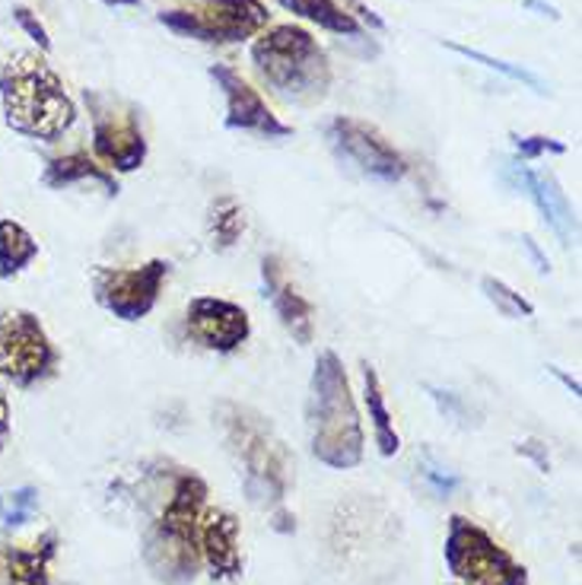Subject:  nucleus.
Segmentation results:
<instances>
[{
	"label": "nucleus",
	"mask_w": 582,
	"mask_h": 585,
	"mask_svg": "<svg viewBox=\"0 0 582 585\" xmlns=\"http://www.w3.org/2000/svg\"><path fill=\"white\" fill-rule=\"evenodd\" d=\"M480 290L497 306V312H503L507 319H532V315H535V306H532L522 292H515L512 287H507L503 280H497V277H484V280H480Z\"/></svg>",
	"instance_id": "24"
},
{
	"label": "nucleus",
	"mask_w": 582,
	"mask_h": 585,
	"mask_svg": "<svg viewBox=\"0 0 582 585\" xmlns=\"http://www.w3.org/2000/svg\"><path fill=\"white\" fill-rule=\"evenodd\" d=\"M3 121L23 138L55 144L76 121V106L61 76L36 51H13L0 61Z\"/></svg>",
	"instance_id": "1"
},
{
	"label": "nucleus",
	"mask_w": 582,
	"mask_h": 585,
	"mask_svg": "<svg viewBox=\"0 0 582 585\" xmlns=\"http://www.w3.org/2000/svg\"><path fill=\"white\" fill-rule=\"evenodd\" d=\"M99 184L109 198L118 194V179L115 172H109L99 159H93L90 153H68V156H58V159H48L45 163V172H41V184L45 188H73V184Z\"/></svg>",
	"instance_id": "18"
},
{
	"label": "nucleus",
	"mask_w": 582,
	"mask_h": 585,
	"mask_svg": "<svg viewBox=\"0 0 582 585\" xmlns=\"http://www.w3.org/2000/svg\"><path fill=\"white\" fill-rule=\"evenodd\" d=\"M166 277H169V261H163V258H150L138 267L96 264L90 271V284H93L96 302L106 312H111L115 319H121V322L146 319L159 302Z\"/></svg>",
	"instance_id": "10"
},
{
	"label": "nucleus",
	"mask_w": 582,
	"mask_h": 585,
	"mask_svg": "<svg viewBox=\"0 0 582 585\" xmlns=\"http://www.w3.org/2000/svg\"><path fill=\"white\" fill-rule=\"evenodd\" d=\"M156 20L179 36L233 45L258 36L268 26L271 13L261 0H198L191 7L159 10Z\"/></svg>",
	"instance_id": "8"
},
{
	"label": "nucleus",
	"mask_w": 582,
	"mask_h": 585,
	"mask_svg": "<svg viewBox=\"0 0 582 585\" xmlns=\"http://www.w3.org/2000/svg\"><path fill=\"white\" fill-rule=\"evenodd\" d=\"M38 258V242L33 232L10 217H0V277L13 280L20 277Z\"/></svg>",
	"instance_id": "21"
},
{
	"label": "nucleus",
	"mask_w": 582,
	"mask_h": 585,
	"mask_svg": "<svg viewBox=\"0 0 582 585\" xmlns=\"http://www.w3.org/2000/svg\"><path fill=\"white\" fill-rule=\"evenodd\" d=\"M58 532H45L29 548H0V585H48Z\"/></svg>",
	"instance_id": "17"
},
{
	"label": "nucleus",
	"mask_w": 582,
	"mask_h": 585,
	"mask_svg": "<svg viewBox=\"0 0 582 585\" xmlns=\"http://www.w3.org/2000/svg\"><path fill=\"white\" fill-rule=\"evenodd\" d=\"M519 452H522V455H528V458H535V462H538V468H542L545 475L550 471V462H547L542 442H535V439H532V442H522V445H519Z\"/></svg>",
	"instance_id": "30"
},
{
	"label": "nucleus",
	"mask_w": 582,
	"mask_h": 585,
	"mask_svg": "<svg viewBox=\"0 0 582 585\" xmlns=\"http://www.w3.org/2000/svg\"><path fill=\"white\" fill-rule=\"evenodd\" d=\"M211 80L226 96V128L229 131H249V134H261V138H290V124H284L274 111L268 109V103L258 96L256 86L249 80H242L233 68L214 64Z\"/></svg>",
	"instance_id": "13"
},
{
	"label": "nucleus",
	"mask_w": 582,
	"mask_h": 585,
	"mask_svg": "<svg viewBox=\"0 0 582 585\" xmlns=\"http://www.w3.org/2000/svg\"><path fill=\"white\" fill-rule=\"evenodd\" d=\"M547 369H550V372H554V375H557V379H560V382H563L573 395H580V382H577V379H570V375H567L563 369H557V366H547Z\"/></svg>",
	"instance_id": "33"
},
{
	"label": "nucleus",
	"mask_w": 582,
	"mask_h": 585,
	"mask_svg": "<svg viewBox=\"0 0 582 585\" xmlns=\"http://www.w3.org/2000/svg\"><path fill=\"white\" fill-rule=\"evenodd\" d=\"M274 3H281L284 10H290L296 16H302V20L322 26L325 33H334V36H364V26L357 23V16L347 13L337 0H274Z\"/></svg>",
	"instance_id": "20"
},
{
	"label": "nucleus",
	"mask_w": 582,
	"mask_h": 585,
	"mask_svg": "<svg viewBox=\"0 0 582 585\" xmlns=\"http://www.w3.org/2000/svg\"><path fill=\"white\" fill-rule=\"evenodd\" d=\"M364 402L366 410H369V420H372V437H376V445H379V455L395 458L401 449V437L395 430V417H392V410L385 404L382 379L369 363H364Z\"/></svg>",
	"instance_id": "19"
},
{
	"label": "nucleus",
	"mask_w": 582,
	"mask_h": 585,
	"mask_svg": "<svg viewBox=\"0 0 582 585\" xmlns=\"http://www.w3.org/2000/svg\"><path fill=\"white\" fill-rule=\"evenodd\" d=\"M442 557L462 585H528V570L465 515L449 518Z\"/></svg>",
	"instance_id": "6"
},
{
	"label": "nucleus",
	"mask_w": 582,
	"mask_h": 585,
	"mask_svg": "<svg viewBox=\"0 0 582 585\" xmlns=\"http://www.w3.org/2000/svg\"><path fill=\"white\" fill-rule=\"evenodd\" d=\"M261 280H264V292H268V299H271V306H274L281 325L290 331L293 341H296L299 347L312 344V337H316V309H312V302L287 280L281 258L264 255V261H261Z\"/></svg>",
	"instance_id": "14"
},
{
	"label": "nucleus",
	"mask_w": 582,
	"mask_h": 585,
	"mask_svg": "<svg viewBox=\"0 0 582 585\" xmlns=\"http://www.w3.org/2000/svg\"><path fill=\"white\" fill-rule=\"evenodd\" d=\"M512 144H515V153H519V159L522 163H532V159H538V156H545V153H567V144H560V141H554V138H545V134H532V138H512Z\"/></svg>",
	"instance_id": "26"
},
{
	"label": "nucleus",
	"mask_w": 582,
	"mask_h": 585,
	"mask_svg": "<svg viewBox=\"0 0 582 585\" xmlns=\"http://www.w3.org/2000/svg\"><path fill=\"white\" fill-rule=\"evenodd\" d=\"M109 7H141V0H106Z\"/></svg>",
	"instance_id": "35"
},
{
	"label": "nucleus",
	"mask_w": 582,
	"mask_h": 585,
	"mask_svg": "<svg viewBox=\"0 0 582 585\" xmlns=\"http://www.w3.org/2000/svg\"><path fill=\"white\" fill-rule=\"evenodd\" d=\"M90 115H93V153L109 172H138L146 163V138L138 121L134 106L86 89L83 93Z\"/></svg>",
	"instance_id": "9"
},
{
	"label": "nucleus",
	"mask_w": 582,
	"mask_h": 585,
	"mask_svg": "<svg viewBox=\"0 0 582 585\" xmlns=\"http://www.w3.org/2000/svg\"><path fill=\"white\" fill-rule=\"evenodd\" d=\"M201 557L211 566L214 583H236L242 576V550H239V522L226 510H207L198 525Z\"/></svg>",
	"instance_id": "15"
},
{
	"label": "nucleus",
	"mask_w": 582,
	"mask_h": 585,
	"mask_svg": "<svg viewBox=\"0 0 582 585\" xmlns=\"http://www.w3.org/2000/svg\"><path fill=\"white\" fill-rule=\"evenodd\" d=\"M325 138L331 150L337 153L341 163L354 166L366 179L395 184L407 176V163L395 146L389 144L372 124L357 118H331L325 128Z\"/></svg>",
	"instance_id": "11"
},
{
	"label": "nucleus",
	"mask_w": 582,
	"mask_h": 585,
	"mask_svg": "<svg viewBox=\"0 0 582 585\" xmlns=\"http://www.w3.org/2000/svg\"><path fill=\"white\" fill-rule=\"evenodd\" d=\"M252 64L261 80L293 106H316L331 89L325 48L302 26H274L252 45Z\"/></svg>",
	"instance_id": "5"
},
{
	"label": "nucleus",
	"mask_w": 582,
	"mask_h": 585,
	"mask_svg": "<svg viewBox=\"0 0 582 585\" xmlns=\"http://www.w3.org/2000/svg\"><path fill=\"white\" fill-rule=\"evenodd\" d=\"M309 442L312 455L334 468L347 471L364 462V423L351 392V379L334 350H322L309 379Z\"/></svg>",
	"instance_id": "2"
},
{
	"label": "nucleus",
	"mask_w": 582,
	"mask_h": 585,
	"mask_svg": "<svg viewBox=\"0 0 582 585\" xmlns=\"http://www.w3.org/2000/svg\"><path fill=\"white\" fill-rule=\"evenodd\" d=\"M61 354L29 309H0V382L36 389L58 372Z\"/></svg>",
	"instance_id": "7"
},
{
	"label": "nucleus",
	"mask_w": 582,
	"mask_h": 585,
	"mask_svg": "<svg viewBox=\"0 0 582 585\" xmlns=\"http://www.w3.org/2000/svg\"><path fill=\"white\" fill-rule=\"evenodd\" d=\"M207 232H211V246L217 252L233 249L242 232H246V214L242 207L233 201V198H219L217 204L211 207V217H207Z\"/></svg>",
	"instance_id": "22"
},
{
	"label": "nucleus",
	"mask_w": 582,
	"mask_h": 585,
	"mask_svg": "<svg viewBox=\"0 0 582 585\" xmlns=\"http://www.w3.org/2000/svg\"><path fill=\"white\" fill-rule=\"evenodd\" d=\"M420 471H424V480L430 483V490L437 493L439 500H442V497H449V493H452V490H455V487L462 483V480H459L455 475L442 471V468H439V465L433 462V458H430V455L424 458V468H420Z\"/></svg>",
	"instance_id": "28"
},
{
	"label": "nucleus",
	"mask_w": 582,
	"mask_h": 585,
	"mask_svg": "<svg viewBox=\"0 0 582 585\" xmlns=\"http://www.w3.org/2000/svg\"><path fill=\"white\" fill-rule=\"evenodd\" d=\"M507 179L538 207V214H542V219L557 232V239H560L563 246H570L573 236H577V217H573V207H570L567 194L560 191L557 179L547 176V172L532 169V166H510V169H507Z\"/></svg>",
	"instance_id": "16"
},
{
	"label": "nucleus",
	"mask_w": 582,
	"mask_h": 585,
	"mask_svg": "<svg viewBox=\"0 0 582 585\" xmlns=\"http://www.w3.org/2000/svg\"><path fill=\"white\" fill-rule=\"evenodd\" d=\"M13 20L20 23V29L26 33V36L36 41L41 51H51V38H48V29L41 26V20H38L36 13L29 10V7H13Z\"/></svg>",
	"instance_id": "27"
},
{
	"label": "nucleus",
	"mask_w": 582,
	"mask_h": 585,
	"mask_svg": "<svg viewBox=\"0 0 582 585\" xmlns=\"http://www.w3.org/2000/svg\"><path fill=\"white\" fill-rule=\"evenodd\" d=\"M185 331L194 344L214 354H236L249 334L252 319L249 312L223 296H194L185 309Z\"/></svg>",
	"instance_id": "12"
},
{
	"label": "nucleus",
	"mask_w": 582,
	"mask_h": 585,
	"mask_svg": "<svg viewBox=\"0 0 582 585\" xmlns=\"http://www.w3.org/2000/svg\"><path fill=\"white\" fill-rule=\"evenodd\" d=\"M351 7H354V10L360 13V20H364L366 26H372V29H385V23H382V16H376V13H372L369 7H364L360 0H354Z\"/></svg>",
	"instance_id": "31"
},
{
	"label": "nucleus",
	"mask_w": 582,
	"mask_h": 585,
	"mask_svg": "<svg viewBox=\"0 0 582 585\" xmlns=\"http://www.w3.org/2000/svg\"><path fill=\"white\" fill-rule=\"evenodd\" d=\"M525 7H532V10H542V13H545V16H550V20H557V16H560L554 7H547V3H542V0H525Z\"/></svg>",
	"instance_id": "34"
},
{
	"label": "nucleus",
	"mask_w": 582,
	"mask_h": 585,
	"mask_svg": "<svg viewBox=\"0 0 582 585\" xmlns=\"http://www.w3.org/2000/svg\"><path fill=\"white\" fill-rule=\"evenodd\" d=\"M207 506V483L194 471L176 477L173 493L153 528L146 532L144 560L150 573L166 585H188L201 573L198 525Z\"/></svg>",
	"instance_id": "3"
},
{
	"label": "nucleus",
	"mask_w": 582,
	"mask_h": 585,
	"mask_svg": "<svg viewBox=\"0 0 582 585\" xmlns=\"http://www.w3.org/2000/svg\"><path fill=\"white\" fill-rule=\"evenodd\" d=\"M217 417L226 445L242 468V487L249 500L264 510H281L290 487V452L284 442L274 437L271 423L249 407L223 402Z\"/></svg>",
	"instance_id": "4"
},
{
	"label": "nucleus",
	"mask_w": 582,
	"mask_h": 585,
	"mask_svg": "<svg viewBox=\"0 0 582 585\" xmlns=\"http://www.w3.org/2000/svg\"><path fill=\"white\" fill-rule=\"evenodd\" d=\"M38 506V490L36 487H16V490H7L0 493V522L7 528H20L26 525Z\"/></svg>",
	"instance_id": "25"
},
{
	"label": "nucleus",
	"mask_w": 582,
	"mask_h": 585,
	"mask_svg": "<svg viewBox=\"0 0 582 585\" xmlns=\"http://www.w3.org/2000/svg\"><path fill=\"white\" fill-rule=\"evenodd\" d=\"M522 242H525V249L532 252V258L538 261V271H542V274H547V271H550V264H547V258L542 255V252H538V246H535V239H532V236H525Z\"/></svg>",
	"instance_id": "32"
},
{
	"label": "nucleus",
	"mask_w": 582,
	"mask_h": 585,
	"mask_svg": "<svg viewBox=\"0 0 582 585\" xmlns=\"http://www.w3.org/2000/svg\"><path fill=\"white\" fill-rule=\"evenodd\" d=\"M446 48L449 51H455V55H462V58H468V61H477V64H484V68H490V71L503 73V76H510L515 83H525V86H532L538 96H545V83H542V76L532 71H525L522 64H507V61H500V58H490V55H484V51H477V48H468V45H459V41H446Z\"/></svg>",
	"instance_id": "23"
},
{
	"label": "nucleus",
	"mask_w": 582,
	"mask_h": 585,
	"mask_svg": "<svg viewBox=\"0 0 582 585\" xmlns=\"http://www.w3.org/2000/svg\"><path fill=\"white\" fill-rule=\"evenodd\" d=\"M13 430V410H10V395H7V385L0 382V455L7 449V439Z\"/></svg>",
	"instance_id": "29"
}]
</instances>
